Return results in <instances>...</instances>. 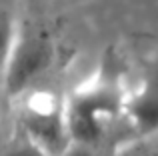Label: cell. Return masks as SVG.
I'll return each mask as SVG.
<instances>
[{
	"mask_svg": "<svg viewBox=\"0 0 158 156\" xmlns=\"http://www.w3.org/2000/svg\"><path fill=\"white\" fill-rule=\"evenodd\" d=\"M126 100L128 94L114 72H102L80 84L66 98L70 140L100 144L108 126L126 114Z\"/></svg>",
	"mask_w": 158,
	"mask_h": 156,
	"instance_id": "obj_1",
	"label": "cell"
},
{
	"mask_svg": "<svg viewBox=\"0 0 158 156\" xmlns=\"http://www.w3.org/2000/svg\"><path fill=\"white\" fill-rule=\"evenodd\" d=\"M124 116L136 128L138 136L158 134V54L146 64L140 86L128 94Z\"/></svg>",
	"mask_w": 158,
	"mask_h": 156,
	"instance_id": "obj_4",
	"label": "cell"
},
{
	"mask_svg": "<svg viewBox=\"0 0 158 156\" xmlns=\"http://www.w3.org/2000/svg\"><path fill=\"white\" fill-rule=\"evenodd\" d=\"M154 136H136L132 140H124L112 156H158V142L152 140Z\"/></svg>",
	"mask_w": 158,
	"mask_h": 156,
	"instance_id": "obj_6",
	"label": "cell"
},
{
	"mask_svg": "<svg viewBox=\"0 0 158 156\" xmlns=\"http://www.w3.org/2000/svg\"><path fill=\"white\" fill-rule=\"evenodd\" d=\"M4 156H52L50 150H46L40 142H36L30 134L24 130H18L6 146Z\"/></svg>",
	"mask_w": 158,
	"mask_h": 156,
	"instance_id": "obj_5",
	"label": "cell"
},
{
	"mask_svg": "<svg viewBox=\"0 0 158 156\" xmlns=\"http://www.w3.org/2000/svg\"><path fill=\"white\" fill-rule=\"evenodd\" d=\"M6 54H4V88L8 96L24 92L36 76L52 62V42L42 34H22L4 20Z\"/></svg>",
	"mask_w": 158,
	"mask_h": 156,
	"instance_id": "obj_2",
	"label": "cell"
},
{
	"mask_svg": "<svg viewBox=\"0 0 158 156\" xmlns=\"http://www.w3.org/2000/svg\"><path fill=\"white\" fill-rule=\"evenodd\" d=\"M20 130L50 150L52 156H62L72 142L66 122V100L46 90L30 92L20 112Z\"/></svg>",
	"mask_w": 158,
	"mask_h": 156,
	"instance_id": "obj_3",
	"label": "cell"
},
{
	"mask_svg": "<svg viewBox=\"0 0 158 156\" xmlns=\"http://www.w3.org/2000/svg\"><path fill=\"white\" fill-rule=\"evenodd\" d=\"M62 156H106L98 148V144H86V142H70Z\"/></svg>",
	"mask_w": 158,
	"mask_h": 156,
	"instance_id": "obj_7",
	"label": "cell"
}]
</instances>
